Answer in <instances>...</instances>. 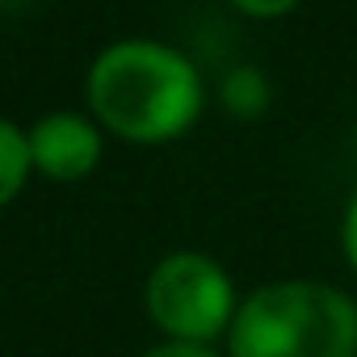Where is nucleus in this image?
Wrapping results in <instances>:
<instances>
[{
  "label": "nucleus",
  "mask_w": 357,
  "mask_h": 357,
  "mask_svg": "<svg viewBox=\"0 0 357 357\" xmlns=\"http://www.w3.org/2000/svg\"><path fill=\"white\" fill-rule=\"evenodd\" d=\"M89 109L126 143H168L198 122L202 76L176 47L126 38L93 59Z\"/></svg>",
  "instance_id": "obj_1"
},
{
  "label": "nucleus",
  "mask_w": 357,
  "mask_h": 357,
  "mask_svg": "<svg viewBox=\"0 0 357 357\" xmlns=\"http://www.w3.org/2000/svg\"><path fill=\"white\" fill-rule=\"evenodd\" d=\"M227 357H357V303L328 282H269L240 303Z\"/></svg>",
  "instance_id": "obj_2"
},
{
  "label": "nucleus",
  "mask_w": 357,
  "mask_h": 357,
  "mask_svg": "<svg viewBox=\"0 0 357 357\" xmlns=\"http://www.w3.org/2000/svg\"><path fill=\"white\" fill-rule=\"evenodd\" d=\"M143 307H147V319L168 340L211 344V340L227 336V328L240 311V298H236L227 269L215 257L172 252L147 273Z\"/></svg>",
  "instance_id": "obj_3"
},
{
  "label": "nucleus",
  "mask_w": 357,
  "mask_h": 357,
  "mask_svg": "<svg viewBox=\"0 0 357 357\" xmlns=\"http://www.w3.org/2000/svg\"><path fill=\"white\" fill-rule=\"evenodd\" d=\"M30 160L47 181H84L101 164V130L72 109H55L30 130Z\"/></svg>",
  "instance_id": "obj_4"
},
{
  "label": "nucleus",
  "mask_w": 357,
  "mask_h": 357,
  "mask_svg": "<svg viewBox=\"0 0 357 357\" xmlns=\"http://www.w3.org/2000/svg\"><path fill=\"white\" fill-rule=\"evenodd\" d=\"M34 160H30V135L17 130V122L0 118V211H5L30 181Z\"/></svg>",
  "instance_id": "obj_5"
},
{
  "label": "nucleus",
  "mask_w": 357,
  "mask_h": 357,
  "mask_svg": "<svg viewBox=\"0 0 357 357\" xmlns=\"http://www.w3.org/2000/svg\"><path fill=\"white\" fill-rule=\"evenodd\" d=\"M143 357H219L215 344H194V340H160Z\"/></svg>",
  "instance_id": "obj_6"
},
{
  "label": "nucleus",
  "mask_w": 357,
  "mask_h": 357,
  "mask_svg": "<svg viewBox=\"0 0 357 357\" xmlns=\"http://www.w3.org/2000/svg\"><path fill=\"white\" fill-rule=\"evenodd\" d=\"M340 248H344V261H349V265H353V273H357V190H353V198H349V206H344Z\"/></svg>",
  "instance_id": "obj_7"
},
{
  "label": "nucleus",
  "mask_w": 357,
  "mask_h": 357,
  "mask_svg": "<svg viewBox=\"0 0 357 357\" xmlns=\"http://www.w3.org/2000/svg\"><path fill=\"white\" fill-rule=\"evenodd\" d=\"M231 5L240 9V13H248V17H282V13H290L298 0H231Z\"/></svg>",
  "instance_id": "obj_8"
}]
</instances>
